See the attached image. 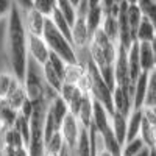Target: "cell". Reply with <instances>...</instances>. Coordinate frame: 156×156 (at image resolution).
<instances>
[{
	"mask_svg": "<svg viewBox=\"0 0 156 156\" xmlns=\"http://www.w3.org/2000/svg\"><path fill=\"white\" fill-rule=\"evenodd\" d=\"M14 128L20 133V136L23 137L25 144H27V147H28L30 136H31V125H30V119H28V117H25L23 114H20V112H19V117H17V120H16V123H14Z\"/></svg>",
	"mask_w": 156,
	"mask_h": 156,
	"instance_id": "obj_30",
	"label": "cell"
},
{
	"mask_svg": "<svg viewBox=\"0 0 156 156\" xmlns=\"http://www.w3.org/2000/svg\"><path fill=\"white\" fill-rule=\"evenodd\" d=\"M150 156H156V148H151V153H150Z\"/></svg>",
	"mask_w": 156,
	"mask_h": 156,
	"instance_id": "obj_42",
	"label": "cell"
},
{
	"mask_svg": "<svg viewBox=\"0 0 156 156\" xmlns=\"http://www.w3.org/2000/svg\"><path fill=\"white\" fill-rule=\"evenodd\" d=\"M94 105H95V100L90 94H84L83 95V100H81V105L76 111V117L80 123L84 126V128H89L90 125L94 123Z\"/></svg>",
	"mask_w": 156,
	"mask_h": 156,
	"instance_id": "obj_11",
	"label": "cell"
},
{
	"mask_svg": "<svg viewBox=\"0 0 156 156\" xmlns=\"http://www.w3.org/2000/svg\"><path fill=\"white\" fill-rule=\"evenodd\" d=\"M128 66H129V75H131L133 84L137 81V78L144 73L140 67V59H139V44L134 42L128 48Z\"/></svg>",
	"mask_w": 156,
	"mask_h": 156,
	"instance_id": "obj_17",
	"label": "cell"
},
{
	"mask_svg": "<svg viewBox=\"0 0 156 156\" xmlns=\"http://www.w3.org/2000/svg\"><path fill=\"white\" fill-rule=\"evenodd\" d=\"M84 72H86V67L83 66V64H80V62L67 64V66H66V72H64V83L76 86L78 83H80L81 76L84 75Z\"/></svg>",
	"mask_w": 156,
	"mask_h": 156,
	"instance_id": "obj_24",
	"label": "cell"
},
{
	"mask_svg": "<svg viewBox=\"0 0 156 156\" xmlns=\"http://www.w3.org/2000/svg\"><path fill=\"white\" fill-rule=\"evenodd\" d=\"M119 53V44L109 39L101 30H98L89 44V55L97 64V67L105 80L112 89L115 87V75H114V64Z\"/></svg>",
	"mask_w": 156,
	"mask_h": 156,
	"instance_id": "obj_2",
	"label": "cell"
},
{
	"mask_svg": "<svg viewBox=\"0 0 156 156\" xmlns=\"http://www.w3.org/2000/svg\"><path fill=\"white\" fill-rule=\"evenodd\" d=\"M86 22H87V27H89V31L90 34H95L100 27H101V22H103V17H105V11H103L101 6H97V8H89L86 11Z\"/></svg>",
	"mask_w": 156,
	"mask_h": 156,
	"instance_id": "obj_20",
	"label": "cell"
},
{
	"mask_svg": "<svg viewBox=\"0 0 156 156\" xmlns=\"http://www.w3.org/2000/svg\"><path fill=\"white\" fill-rule=\"evenodd\" d=\"M42 37H44V41L47 42L51 53L58 55L66 64H76L78 62V51H76V48L73 47V44L69 41V39L55 27L53 22L50 20V17L47 20V25H45Z\"/></svg>",
	"mask_w": 156,
	"mask_h": 156,
	"instance_id": "obj_4",
	"label": "cell"
},
{
	"mask_svg": "<svg viewBox=\"0 0 156 156\" xmlns=\"http://www.w3.org/2000/svg\"><path fill=\"white\" fill-rule=\"evenodd\" d=\"M122 2H125L126 5H137L139 0H122Z\"/></svg>",
	"mask_w": 156,
	"mask_h": 156,
	"instance_id": "obj_40",
	"label": "cell"
},
{
	"mask_svg": "<svg viewBox=\"0 0 156 156\" xmlns=\"http://www.w3.org/2000/svg\"><path fill=\"white\" fill-rule=\"evenodd\" d=\"M142 123H144V109H133V112L129 114V117H128L126 140H133V139L140 136Z\"/></svg>",
	"mask_w": 156,
	"mask_h": 156,
	"instance_id": "obj_14",
	"label": "cell"
},
{
	"mask_svg": "<svg viewBox=\"0 0 156 156\" xmlns=\"http://www.w3.org/2000/svg\"><path fill=\"white\" fill-rule=\"evenodd\" d=\"M12 3H14V6H17L20 11L33 8V0H12Z\"/></svg>",
	"mask_w": 156,
	"mask_h": 156,
	"instance_id": "obj_37",
	"label": "cell"
},
{
	"mask_svg": "<svg viewBox=\"0 0 156 156\" xmlns=\"http://www.w3.org/2000/svg\"><path fill=\"white\" fill-rule=\"evenodd\" d=\"M147 106H156V70L150 72L148 76V94H147L145 108Z\"/></svg>",
	"mask_w": 156,
	"mask_h": 156,
	"instance_id": "obj_33",
	"label": "cell"
},
{
	"mask_svg": "<svg viewBox=\"0 0 156 156\" xmlns=\"http://www.w3.org/2000/svg\"><path fill=\"white\" fill-rule=\"evenodd\" d=\"M6 48L11 72L23 81L28 66V33L23 25L22 11L17 6H12L8 16Z\"/></svg>",
	"mask_w": 156,
	"mask_h": 156,
	"instance_id": "obj_1",
	"label": "cell"
},
{
	"mask_svg": "<svg viewBox=\"0 0 156 156\" xmlns=\"http://www.w3.org/2000/svg\"><path fill=\"white\" fill-rule=\"evenodd\" d=\"M90 39H92V34L89 31L84 14H78L76 20L72 25V44H73V47L76 48V51L86 50L90 44Z\"/></svg>",
	"mask_w": 156,
	"mask_h": 156,
	"instance_id": "obj_6",
	"label": "cell"
},
{
	"mask_svg": "<svg viewBox=\"0 0 156 156\" xmlns=\"http://www.w3.org/2000/svg\"><path fill=\"white\" fill-rule=\"evenodd\" d=\"M22 19H23L25 30H27L28 34H31V36H42L44 34L48 17L41 14L34 8H30V9L22 11Z\"/></svg>",
	"mask_w": 156,
	"mask_h": 156,
	"instance_id": "obj_8",
	"label": "cell"
},
{
	"mask_svg": "<svg viewBox=\"0 0 156 156\" xmlns=\"http://www.w3.org/2000/svg\"><path fill=\"white\" fill-rule=\"evenodd\" d=\"M6 31H8V19L0 20V72L11 70L6 48Z\"/></svg>",
	"mask_w": 156,
	"mask_h": 156,
	"instance_id": "obj_18",
	"label": "cell"
},
{
	"mask_svg": "<svg viewBox=\"0 0 156 156\" xmlns=\"http://www.w3.org/2000/svg\"><path fill=\"white\" fill-rule=\"evenodd\" d=\"M137 6L147 20H150L156 27V0H139Z\"/></svg>",
	"mask_w": 156,
	"mask_h": 156,
	"instance_id": "obj_31",
	"label": "cell"
},
{
	"mask_svg": "<svg viewBox=\"0 0 156 156\" xmlns=\"http://www.w3.org/2000/svg\"><path fill=\"white\" fill-rule=\"evenodd\" d=\"M33 8L45 17H51L56 9V0H33Z\"/></svg>",
	"mask_w": 156,
	"mask_h": 156,
	"instance_id": "obj_32",
	"label": "cell"
},
{
	"mask_svg": "<svg viewBox=\"0 0 156 156\" xmlns=\"http://www.w3.org/2000/svg\"><path fill=\"white\" fill-rule=\"evenodd\" d=\"M64 150H66V142L61 131L55 133L50 139L45 140V156H61Z\"/></svg>",
	"mask_w": 156,
	"mask_h": 156,
	"instance_id": "obj_22",
	"label": "cell"
},
{
	"mask_svg": "<svg viewBox=\"0 0 156 156\" xmlns=\"http://www.w3.org/2000/svg\"><path fill=\"white\" fill-rule=\"evenodd\" d=\"M148 76H150V73L144 72L137 78V81L134 83V89H133V105H134V109H144L145 108L147 94H148Z\"/></svg>",
	"mask_w": 156,
	"mask_h": 156,
	"instance_id": "obj_10",
	"label": "cell"
},
{
	"mask_svg": "<svg viewBox=\"0 0 156 156\" xmlns=\"http://www.w3.org/2000/svg\"><path fill=\"white\" fill-rule=\"evenodd\" d=\"M150 153H151V148H144V150H142L139 154H136V156H150Z\"/></svg>",
	"mask_w": 156,
	"mask_h": 156,
	"instance_id": "obj_39",
	"label": "cell"
},
{
	"mask_svg": "<svg viewBox=\"0 0 156 156\" xmlns=\"http://www.w3.org/2000/svg\"><path fill=\"white\" fill-rule=\"evenodd\" d=\"M151 44H153V50H154V70H156V39H154Z\"/></svg>",
	"mask_w": 156,
	"mask_h": 156,
	"instance_id": "obj_41",
	"label": "cell"
},
{
	"mask_svg": "<svg viewBox=\"0 0 156 156\" xmlns=\"http://www.w3.org/2000/svg\"><path fill=\"white\" fill-rule=\"evenodd\" d=\"M126 19H128V23L131 27V31L134 34V39H136V31L139 28L140 22L144 20V14L137 5H126Z\"/></svg>",
	"mask_w": 156,
	"mask_h": 156,
	"instance_id": "obj_26",
	"label": "cell"
},
{
	"mask_svg": "<svg viewBox=\"0 0 156 156\" xmlns=\"http://www.w3.org/2000/svg\"><path fill=\"white\" fill-rule=\"evenodd\" d=\"M19 117V111L6 100H0V128H12Z\"/></svg>",
	"mask_w": 156,
	"mask_h": 156,
	"instance_id": "obj_15",
	"label": "cell"
},
{
	"mask_svg": "<svg viewBox=\"0 0 156 156\" xmlns=\"http://www.w3.org/2000/svg\"><path fill=\"white\" fill-rule=\"evenodd\" d=\"M19 80V78L12 73L11 70H3L0 72V100H5L11 86L14 84V81Z\"/></svg>",
	"mask_w": 156,
	"mask_h": 156,
	"instance_id": "obj_27",
	"label": "cell"
},
{
	"mask_svg": "<svg viewBox=\"0 0 156 156\" xmlns=\"http://www.w3.org/2000/svg\"><path fill=\"white\" fill-rule=\"evenodd\" d=\"M139 44V59L142 72H153L154 70V50L151 42H137Z\"/></svg>",
	"mask_w": 156,
	"mask_h": 156,
	"instance_id": "obj_13",
	"label": "cell"
},
{
	"mask_svg": "<svg viewBox=\"0 0 156 156\" xmlns=\"http://www.w3.org/2000/svg\"><path fill=\"white\" fill-rule=\"evenodd\" d=\"M156 39V27L144 17L136 31V42H153Z\"/></svg>",
	"mask_w": 156,
	"mask_h": 156,
	"instance_id": "obj_23",
	"label": "cell"
},
{
	"mask_svg": "<svg viewBox=\"0 0 156 156\" xmlns=\"http://www.w3.org/2000/svg\"><path fill=\"white\" fill-rule=\"evenodd\" d=\"M100 30L105 33L109 39H112V41H115L117 44H119V16L105 14Z\"/></svg>",
	"mask_w": 156,
	"mask_h": 156,
	"instance_id": "obj_21",
	"label": "cell"
},
{
	"mask_svg": "<svg viewBox=\"0 0 156 156\" xmlns=\"http://www.w3.org/2000/svg\"><path fill=\"white\" fill-rule=\"evenodd\" d=\"M56 9L73 25V22L78 17V9L72 5L70 0H56Z\"/></svg>",
	"mask_w": 156,
	"mask_h": 156,
	"instance_id": "obj_28",
	"label": "cell"
},
{
	"mask_svg": "<svg viewBox=\"0 0 156 156\" xmlns=\"http://www.w3.org/2000/svg\"><path fill=\"white\" fill-rule=\"evenodd\" d=\"M23 86H25V90H27L28 98L33 103L42 101V100L51 101L58 95L55 90H51L47 86L42 66H39L37 62H34L30 58H28V66H27V72H25V78H23Z\"/></svg>",
	"mask_w": 156,
	"mask_h": 156,
	"instance_id": "obj_3",
	"label": "cell"
},
{
	"mask_svg": "<svg viewBox=\"0 0 156 156\" xmlns=\"http://www.w3.org/2000/svg\"><path fill=\"white\" fill-rule=\"evenodd\" d=\"M12 6H14L12 0H0V20L8 19Z\"/></svg>",
	"mask_w": 156,
	"mask_h": 156,
	"instance_id": "obj_35",
	"label": "cell"
},
{
	"mask_svg": "<svg viewBox=\"0 0 156 156\" xmlns=\"http://www.w3.org/2000/svg\"><path fill=\"white\" fill-rule=\"evenodd\" d=\"M81 128L83 125L80 123L78 120V117L69 111V114L66 115V119H64L62 125H61V134L64 137V142H66V147L69 150H75L76 147V142H78V137H80V133H81Z\"/></svg>",
	"mask_w": 156,
	"mask_h": 156,
	"instance_id": "obj_5",
	"label": "cell"
},
{
	"mask_svg": "<svg viewBox=\"0 0 156 156\" xmlns=\"http://www.w3.org/2000/svg\"><path fill=\"white\" fill-rule=\"evenodd\" d=\"M112 98H114V111L129 117V114L134 109L131 90L125 89L122 86H115L114 90H112Z\"/></svg>",
	"mask_w": 156,
	"mask_h": 156,
	"instance_id": "obj_9",
	"label": "cell"
},
{
	"mask_svg": "<svg viewBox=\"0 0 156 156\" xmlns=\"http://www.w3.org/2000/svg\"><path fill=\"white\" fill-rule=\"evenodd\" d=\"M50 20L53 22L55 27H56V28H58V30H59V31H61V33L66 36L70 42H72V23H70L66 17H64L58 9H55V12L51 14Z\"/></svg>",
	"mask_w": 156,
	"mask_h": 156,
	"instance_id": "obj_25",
	"label": "cell"
},
{
	"mask_svg": "<svg viewBox=\"0 0 156 156\" xmlns=\"http://www.w3.org/2000/svg\"><path fill=\"white\" fill-rule=\"evenodd\" d=\"M111 125L114 129V134L117 137V140L120 142V145L125 144L126 140V129H128V117L120 114V112H112L111 114Z\"/></svg>",
	"mask_w": 156,
	"mask_h": 156,
	"instance_id": "obj_16",
	"label": "cell"
},
{
	"mask_svg": "<svg viewBox=\"0 0 156 156\" xmlns=\"http://www.w3.org/2000/svg\"><path fill=\"white\" fill-rule=\"evenodd\" d=\"M5 100L9 103L12 108H16V109L20 112L22 106L25 105V103H27V100H30L28 95H27V90H25L23 81L16 80L14 84L11 86V89H9V92H8V95H6Z\"/></svg>",
	"mask_w": 156,
	"mask_h": 156,
	"instance_id": "obj_12",
	"label": "cell"
},
{
	"mask_svg": "<svg viewBox=\"0 0 156 156\" xmlns=\"http://www.w3.org/2000/svg\"><path fill=\"white\" fill-rule=\"evenodd\" d=\"M122 5H123L122 0H101V8L105 11V14L111 16H119Z\"/></svg>",
	"mask_w": 156,
	"mask_h": 156,
	"instance_id": "obj_34",
	"label": "cell"
},
{
	"mask_svg": "<svg viewBox=\"0 0 156 156\" xmlns=\"http://www.w3.org/2000/svg\"><path fill=\"white\" fill-rule=\"evenodd\" d=\"M144 117L151 125H156V106H147V108H144Z\"/></svg>",
	"mask_w": 156,
	"mask_h": 156,
	"instance_id": "obj_36",
	"label": "cell"
},
{
	"mask_svg": "<svg viewBox=\"0 0 156 156\" xmlns=\"http://www.w3.org/2000/svg\"><path fill=\"white\" fill-rule=\"evenodd\" d=\"M51 56V51L44 41L42 36H31L28 34V58L37 62L39 66H45Z\"/></svg>",
	"mask_w": 156,
	"mask_h": 156,
	"instance_id": "obj_7",
	"label": "cell"
},
{
	"mask_svg": "<svg viewBox=\"0 0 156 156\" xmlns=\"http://www.w3.org/2000/svg\"><path fill=\"white\" fill-rule=\"evenodd\" d=\"M72 156H94L92 145H90V136H89V128H81L80 137H78L76 147L72 151Z\"/></svg>",
	"mask_w": 156,
	"mask_h": 156,
	"instance_id": "obj_19",
	"label": "cell"
},
{
	"mask_svg": "<svg viewBox=\"0 0 156 156\" xmlns=\"http://www.w3.org/2000/svg\"><path fill=\"white\" fill-rule=\"evenodd\" d=\"M144 148H147V145H145V142L142 140V137L139 136L133 140H126L122 145V156H136Z\"/></svg>",
	"mask_w": 156,
	"mask_h": 156,
	"instance_id": "obj_29",
	"label": "cell"
},
{
	"mask_svg": "<svg viewBox=\"0 0 156 156\" xmlns=\"http://www.w3.org/2000/svg\"><path fill=\"white\" fill-rule=\"evenodd\" d=\"M86 6H87V9H89V8L101 6V0H86Z\"/></svg>",
	"mask_w": 156,
	"mask_h": 156,
	"instance_id": "obj_38",
	"label": "cell"
}]
</instances>
